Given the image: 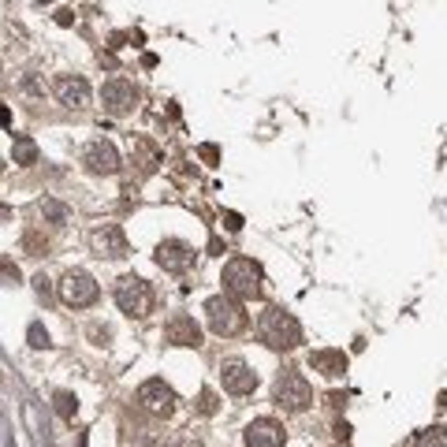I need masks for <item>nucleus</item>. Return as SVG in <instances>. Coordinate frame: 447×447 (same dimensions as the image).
Masks as SVG:
<instances>
[{
    "label": "nucleus",
    "mask_w": 447,
    "mask_h": 447,
    "mask_svg": "<svg viewBox=\"0 0 447 447\" xmlns=\"http://www.w3.org/2000/svg\"><path fill=\"white\" fill-rule=\"evenodd\" d=\"M60 302L64 305H71V310H86V305L97 302L101 295V287H97V280H93L90 273H82V268H71V273H64L60 280Z\"/></svg>",
    "instance_id": "423d86ee"
},
{
    "label": "nucleus",
    "mask_w": 447,
    "mask_h": 447,
    "mask_svg": "<svg viewBox=\"0 0 447 447\" xmlns=\"http://www.w3.org/2000/svg\"><path fill=\"white\" fill-rule=\"evenodd\" d=\"M220 284L235 298H257L261 295V265H257L254 257H231V261L224 265Z\"/></svg>",
    "instance_id": "f03ea898"
},
{
    "label": "nucleus",
    "mask_w": 447,
    "mask_h": 447,
    "mask_svg": "<svg viewBox=\"0 0 447 447\" xmlns=\"http://www.w3.org/2000/svg\"><path fill=\"white\" fill-rule=\"evenodd\" d=\"M19 90L27 93L30 101H41V97H45V78H38L34 71H27V75L19 78Z\"/></svg>",
    "instance_id": "6ab92c4d"
},
{
    "label": "nucleus",
    "mask_w": 447,
    "mask_h": 447,
    "mask_svg": "<svg viewBox=\"0 0 447 447\" xmlns=\"http://www.w3.org/2000/svg\"><path fill=\"white\" fill-rule=\"evenodd\" d=\"M11 157H15V164H38V146H34V138H15V146H11Z\"/></svg>",
    "instance_id": "f3484780"
},
{
    "label": "nucleus",
    "mask_w": 447,
    "mask_h": 447,
    "mask_svg": "<svg viewBox=\"0 0 447 447\" xmlns=\"http://www.w3.org/2000/svg\"><path fill=\"white\" fill-rule=\"evenodd\" d=\"M82 164L93 172V175H116L120 172V153L109 138H93V142L82 149Z\"/></svg>",
    "instance_id": "9d476101"
},
{
    "label": "nucleus",
    "mask_w": 447,
    "mask_h": 447,
    "mask_svg": "<svg viewBox=\"0 0 447 447\" xmlns=\"http://www.w3.org/2000/svg\"><path fill=\"white\" fill-rule=\"evenodd\" d=\"M220 380H224V392H231V395H250L254 387H257V373L246 366L242 358H228L220 366Z\"/></svg>",
    "instance_id": "f8f14e48"
},
{
    "label": "nucleus",
    "mask_w": 447,
    "mask_h": 447,
    "mask_svg": "<svg viewBox=\"0 0 447 447\" xmlns=\"http://www.w3.org/2000/svg\"><path fill=\"white\" fill-rule=\"evenodd\" d=\"M257 336L273 350H291V347L302 343V324H298L295 313L280 310V305H268V310L257 317Z\"/></svg>",
    "instance_id": "f257e3e1"
},
{
    "label": "nucleus",
    "mask_w": 447,
    "mask_h": 447,
    "mask_svg": "<svg viewBox=\"0 0 447 447\" xmlns=\"http://www.w3.org/2000/svg\"><path fill=\"white\" fill-rule=\"evenodd\" d=\"M138 104V90L127 78H109L101 86V109L109 116H127Z\"/></svg>",
    "instance_id": "6e6552de"
},
{
    "label": "nucleus",
    "mask_w": 447,
    "mask_h": 447,
    "mask_svg": "<svg viewBox=\"0 0 447 447\" xmlns=\"http://www.w3.org/2000/svg\"><path fill=\"white\" fill-rule=\"evenodd\" d=\"M27 339H30V347H38V350L49 347V332H45L41 324H30V328H27Z\"/></svg>",
    "instance_id": "5701e85b"
},
{
    "label": "nucleus",
    "mask_w": 447,
    "mask_h": 447,
    "mask_svg": "<svg viewBox=\"0 0 447 447\" xmlns=\"http://www.w3.org/2000/svg\"><path fill=\"white\" fill-rule=\"evenodd\" d=\"M310 369H317L321 376H328V380H336V376L347 373V355L343 350H332V347H321L310 355Z\"/></svg>",
    "instance_id": "dca6fc26"
},
{
    "label": "nucleus",
    "mask_w": 447,
    "mask_h": 447,
    "mask_svg": "<svg viewBox=\"0 0 447 447\" xmlns=\"http://www.w3.org/2000/svg\"><path fill=\"white\" fill-rule=\"evenodd\" d=\"M273 403L280 410H287V414H302V410H310V403H313V387L302 373L284 369L273 384Z\"/></svg>",
    "instance_id": "20e7f679"
},
{
    "label": "nucleus",
    "mask_w": 447,
    "mask_h": 447,
    "mask_svg": "<svg viewBox=\"0 0 447 447\" xmlns=\"http://www.w3.org/2000/svg\"><path fill=\"white\" fill-rule=\"evenodd\" d=\"M138 403H142L149 414H157V418H172L179 399H175L172 384H164L160 376H153V380H146L142 387H138Z\"/></svg>",
    "instance_id": "0eeeda50"
},
{
    "label": "nucleus",
    "mask_w": 447,
    "mask_h": 447,
    "mask_svg": "<svg viewBox=\"0 0 447 447\" xmlns=\"http://www.w3.org/2000/svg\"><path fill=\"white\" fill-rule=\"evenodd\" d=\"M242 440H246V447H284V443H287L284 425H280V421H273V418L250 421V425H246V432H242Z\"/></svg>",
    "instance_id": "2eb2a0df"
},
{
    "label": "nucleus",
    "mask_w": 447,
    "mask_h": 447,
    "mask_svg": "<svg viewBox=\"0 0 447 447\" xmlns=\"http://www.w3.org/2000/svg\"><path fill=\"white\" fill-rule=\"evenodd\" d=\"M194 410L202 418H213L216 410H220V399H216V392H209V387H202V392H198V399H194Z\"/></svg>",
    "instance_id": "a211bd4d"
},
{
    "label": "nucleus",
    "mask_w": 447,
    "mask_h": 447,
    "mask_svg": "<svg viewBox=\"0 0 447 447\" xmlns=\"http://www.w3.org/2000/svg\"><path fill=\"white\" fill-rule=\"evenodd\" d=\"M38 209H41V216H45V220H53V224H64V220H67V205H60L56 198H45Z\"/></svg>",
    "instance_id": "aec40b11"
},
{
    "label": "nucleus",
    "mask_w": 447,
    "mask_h": 447,
    "mask_svg": "<svg viewBox=\"0 0 447 447\" xmlns=\"http://www.w3.org/2000/svg\"><path fill=\"white\" fill-rule=\"evenodd\" d=\"M34 291H38L41 298H49V280H45V276H34Z\"/></svg>",
    "instance_id": "393cba45"
},
{
    "label": "nucleus",
    "mask_w": 447,
    "mask_h": 447,
    "mask_svg": "<svg viewBox=\"0 0 447 447\" xmlns=\"http://www.w3.org/2000/svg\"><path fill=\"white\" fill-rule=\"evenodd\" d=\"M418 447H447V429H440V425L425 429V432L418 436Z\"/></svg>",
    "instance_id": "412c9836"
},
{
    "label": "nucleus",
    "mask_w": 447,
    "mask_h": 447,
    "mask_svg": "<svg viewBox=\"0 0 447 447\" xmlns=\"http://www.w3.org/2000/svg\"><path fill=\"white\" fill-rule=\"evenodd\" d=\"M116 305L127 313V317H146L153 310V287L146 284L142 276H135V273H127L116 280Z\"/></svg>",
    "instance_id": "39448f33"
},
{
    "label": "nucleus",
    "mask_w": 447,
    "mask_h": 447,
    "mask_svg": "<svg viewBox=\"0 0 447 447\" xmlns=\"http://www.w3.org/2000/svg\"><path fill=\"white\" fill-rule=\"evenodd\" d=\"M168 447H194V443H191V440H172Z\"/></svg>",
    "instance_id": "a878e982"
},
{
    "label": "nucleus",
    "mask_w": 447,
    "mask_h": 447,
    "mask_svg": "<svg viewBox=\"0 0 447 447\" xmlns=\"http://www.w3.org/2000/svg\"><path fill=\"white\" fill-rule=\"evenodd\" d=\"M90 254L120 261V257H127V235L116 228V224H101V228L90 231Z\"/></svg>",
    "instance_id": "1a4fd4ad"
},
{
    "label": "nucleus",
    "mask_w": 447,
    "mask_h": 447,
    "mask_svg": "<svg viewBox=\"0 0 447 447\" xmlns=\"http://www.w3.org/2000/svg\"><path fill=\"white\" fill-rule=\"evenodd\" d=\"M164 343L168 347H198L202 343V328L191 313H175L168 324H164Z\"/></svg>",
    "instance_id": "4468645a"
},
{
    "label": "nucleus",
    "mask_w": 447,
    "mask_h": 447,
    "mask_svg": "<svg viewBox=\"0 0 447 447\" xmlns=\"http://www.w3.org/2000/svg\"><path fill=\"white\" fill-rule=\"evenodd\" d=\"M205 321L209 328H213L216 336H239L242 328H246V310H242V298H235V295H213L205 302Z\"/></svg>",
    "instance_id": "7ed1b4c3"
},
{
    "label": "nucleus",
    "mask_w": 447,
    "mask_h": 447,
    "mask_svg": "<svg viewBox=\"0 0 447 447\" xmlns=\"http://www.w3.org/2000/svg\"><path fill=\"white\" fill-rule=\"evenodd\" d=\"M75 410H78V399L71 392H56V414H60V418H75Z\"/></svg>",
    "instance_id": "4be33fe9"
},
{
    "label": "nucleus",
    "mask_w": 447,
    "mask_h": 447,
    "mask_svg": "<svg viewBox=\"0 0 447 447\" xmlns=\"http://www.w3.org/2000/svg\"><path fill=\"white\" fill-rule=\"evenodd\" d=\"M224 228H228V231H239V228H242V216H239V213H224Z\"/></svg>",
    "instance_id": "b1692460"
},
{
    "label": "nucleus",
    "mask_w": 447,
    "mask_h": 447,
    "mask_svg": "<svg viewBox=\"0 0 447 447\" xmlns=\"http://www.w3.org/2000/svg\"><path fill=\"white\" fill-rule=\"evenodd\" d=\"M153 257H157V265L164 273H186V268L194 265V246L183 242V239H164Z\"/></svg>",
    "instance_id": "9b49d317"
},
{
    "label": "nucleus",
    "mask_w": 447,
    "mask_h": 447,
    "mask_svg": "<svg viewBox=\"0 0 447 447\" xmlns=\"http://www.w3.org/2000/svg\"><path fill=\"white\" fill-rule=\"evenodd\" d=\"M53 93H56V101H60L64 109H86L90 97H93L90 82L82 75H60L53 82Z\"/></svg>",
    "instance_id": "ddd939ff"
}]
</instances>
